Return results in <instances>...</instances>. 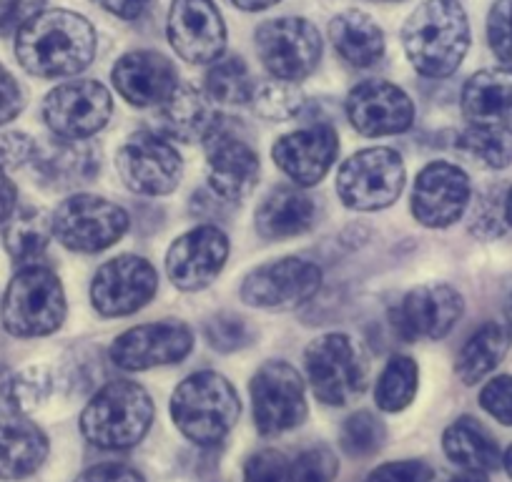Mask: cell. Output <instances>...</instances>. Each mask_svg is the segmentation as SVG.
Returning a JSON list of instances; mask_svg holds the SVG:
<instances>
[{"instance_id":"54","label":"cell","mask_w":512,"mask_h":482,"mask_svg":"<svg viewBox=\"0 0 512 482\" xmlns=\"http://www.w3.org/2000/svg\"><path fill=\"white\" fill-rule=\"evenodd\" d=\"M502 204H505V224L512 226V186L507 189L505 201H502Z\"/></svg>"},{"instance_id":"41","label":"cell","mask_w":512,"mask_h":482,"mask_svg":"<svg viewBox=\"0 0 512 482\" xmlns=\"http://www.w3.org/2000/svg\"><path fill=\"white\" fill-rule=\"evenodd\" d=\"M487 41L505 68H512V0H497L487 16Z\"/></svg>"},{"instance_id":"6","label":"cell","mask_w":512,"mask_h":482,"mask_svg":"<svg viewBox=\"0 0 512 482\" xmlns=\"http://www.w3.org/2000/svg\"><path fill=\"white\" fill-rule=\"evenodd\" d=\"M314 397L329 407H344L367 387V362L347 334H322L304 352Z\"/></svg>"},{"instance_id":"43","label":"cell","mask_w":512,"mask_h":482,"mask_svg":"<svg viewBox=\"0 0 512 482\" xmlns=\"http://www.w3.org/2000/svg\"><path fill=\"white\" fill-rule=\"evenodd\" d=\"M289 460L279 450H262L251 455L244 467V482H287Z\"/></svg>"},{"instance_id":"56","label":"cell","mask_w":512,"mask_h":482,"mask_svg":"<svg viewBox=\"0 0 512 482\" xmlns=\"http://www.w3.org/2000/svg\"><path fill=\"white\" fill-rule=\"evenodd\" d=\"M502 465H505L507 475H510V480H512V445L507 447V452H505V455H502Z\"/></svg>"},{"instance_id":"28","label":"cell","mask_w":512,"mask_h":482,"mask_svg":"<svg viewBox=\"0 0 512 482\" xmlns=\"http://www.w3.org/2000/svg\"><path fill=\"white\" fill-rule=\"evenodd\" d=\"M462 113L472 124H512V68H487L462 88Z\"/></svg>"},{"instance_id":"32","label":"cell","mask_w":512,"mask_h":482,"mask_svg":"<svg viewBox=\"0 0 512 482\" xmlns=\"http://www.w3.org/2000/svg\"><path fill=\"white\" fill-rule=\"evenodd\" d=\"M51 236V219L41 209H31V206L13 211L3 226V244L13 262L23 267H31L46 254Z\"/></svg>"},{"instance_id":"46","label":"cell","mask_w":512,"mask_h":482,"mask_svg":"<svg viewBox=\"0 0 512 482\" xmlns=\"http://www.w3.org/2000/svg\"><path fill=\"white\" fill-rule=\"evenodd\" d=\"M46 0H0V36L18 33L43 11Z\"/></svg>"},{"instance_id":"53","label":"cell","mask_w":512,"mask_h":482,"mask_svg":"<svg viewBox=\"0 0 512 482\" xmlns=\"http://www.w3.org/2000/svg\"><path fill=\"white\" fill-rule=\"evenodd\" d=\"M231 3L246 13H256V11H267V8L277 6L279 0H231Z\"/></svg>"},{"instance_id":"18","label":"cell","mask_w":512,"mask_h":482,"mask_svg":"<svg viewBox=\"0 0 512 482\" xmlns=\"http://www.w3.org/2000/svg\"><path fill=\"white\" fill-rule=\"evenodd\" d=\"M470 176L455 164L435 161L417 174L415 189H412V214L422 226L430 229H445L470 206Z\"/></svg>"},{"instance_id":"48","label":"cell","mask_w":512,"mask_h":482,"mask_svg":"<svg viewBox=\"0 0 512 482\" xmlns=\"http://www.w3.org/2000/svg\"><path fill=\"white\" fill-rule=\"evenodd\" d=\"M23 106H26L23 88L18 86V81L8 73L6 66H0V126L13 121L23 111Z\"/></svg>"},{"instance_id":"51","label":"cell","mask_w":512,"mask_h":482,"mask_svg":"<svg viewBox=\"0 0 512 482\" xmlns=\"http://www.w3.org/2000/svg\"><path fill=\"white\" fill-rule=\"evenodd\" d=\"M16 196V186L8 179L6 169L0 166V221H6L16 211Z\"/></svg>"},{"instance_id":"8","label":"cell","mask_w":512,"mask_h":482,"mask_svg":"<svg viewBox=\"0 0 512 482\" xmlns=\"http://www.w3.org/2000/svg\"><path fill=\"white\" fill-rule=\"evenodd\" d=\"M128 214L113 201L93 194H76L51 216L53 236L78 254H96L113 247L128 231Z\"/></svg>"},{"instance_id":"33","label":"cell","mask_w":512,"mask_h":482,"mask_svg":"<svg viewBox=\"0 0 512 482\" xmlns=\"http://www.w3.org/2000/svg\"><path fill=\"white\" fill-rule=\"evenodd\" d=\"M457 151L487 169L512 164V129L502 124H472L457 136Z\"/></svg>"},{"instance_id":"30","label":"cell","mask_w":512,"mask_h":482,"mask_svg":"<svg viewBox=\"0 0 512 482\" xmlns=\"http://www.w3.org/2000/svg\"><path fill=\"white\" fill-rule=\"evenodd\" d=\"M510 344L512 332L507 329V324L485 322L482 327H477L457 354L455 372L462 385H477L490 372H495L497 365L505 359Z\"/></svg>"},{"instance_id":"49","label":"cell","mask_w":512,"mask_h":482,"mask_svg":"<svg viewBox=\"0 0 512 482\" xmlns=\"http://www.w3.org/2000/svg\"><path fill=\"white\" fill-rule=\"evenodd\" d=\"M76 482H146L139 470L128 465H116V462H106V465L88 467L86 472L76 477Z\"/></svg>"},{"instance_id":"16","label":"cell","mask_w":512,"mask_h":482,"mask_svg":"<svg viewBox=\"0 0 512 482\" xmlns=\"http://www.w3.org/2000/svg\"><path fill=\"white\" fill-rule=\"evenodd\" d=\"M204 151L211 191L229 204L244 201L259 179V156L249 141L219 121L204 139Z\"/></svg>"},{"instance_id":"9","label":"cell","mask_w":512,"mask_h":482,"mask_svg":"<svg viewBox=\"0 0 512 482\" xmlns=\"http://www.w3.org/2000/svg\"><path fill=\"white\" fill-rule=\"evenodd\" d=\"M254 425L264 437L282 435L307 420V395L302 375L289 362L274 359L251 377Z\"/></svg>"},{"instance_id":"27","label":"cell","mask_w":512,"mask_h":482,"mask_svg":"<svg viewBox=\"0 0 512 482\" xmlns=\"http://www.w3.org/2000/svg\"><path fill=\"white\" fill-rule=\"evenodd\" d=\"M262 239H289L309 231L317 221L314 201L297 186H277L262 199L254 214Z\"/></svg>"},{"instance_id":"26","label":"cell","mask_w":512,"mask_h":482,"mask_svg":"<svg viewBox=\"0 0 512 482\" xmlns=\"http://www.w3.org/2000/svg\"><path fill=\"white\" fill-rule=\"evenodd\" d=\"M216 124H219V113L214 101L206 93L181 83L156 111V126L161 134L181 144L204 141Z\"/></svg>"},{"instance_id":"29","label":"cell","mask_w":512,"mask_h":482,"mask_svg":"<svg viewBox=\"0 0 512 482\" xmlns=\"http://www.w3.org/2000/svg\"><path fill=\"white\" fill-rule=\"evenodd\" d=\"M329 38L334 51L354 68H369L382 61L384 56V33L372 16L364 11H344L329 23Z\"/></svg>"},{"instance_id":"7","label":"cell","mask_w":512,"mask_h":482,"mask_svg":"<svg viewBox=\"0 0 512 482\" xmlns=\"http://www.w3.org/2000/svg\"><path fill=\"white\" fill-rule=\"evenodd\" d=\"M405 189V164L395 149H364L349 156L337 174V196L347 209L379 211Z\"/></svg>"},{"instance_id":"22","label":"cell","mask_w":512,"mask_h":482,"mask_svg":"<svg viewBox=\"0 0 512 482\" xmlns=\"http://www.w3.org/2000/svg\"><path fill=\"white\" fill-rule=\"evenodd\" d=\"M339 154L337 131L327 124L299 129L272 146V159L297 186H314L329 174Z\"/></svg>"},{"instance_id":"13","label":"cell","mask_w":512,"mask_h":482,"mask_svg":"<svg viewBox=\"0 0 512 482\" xmlns=\"http://www.w3.org/2000/svg\"><path fill=\"white\" fill-rule=\"evenodd\" d=\"M322 284V269L307 259L287 257L249 272L241 282V302L256 309H294L309 302Z\"/></svg>"},{"instance_id":"11","label":"cell","mask_w":512,"mask_h":482,"mask_svg":"<svg viewBox=\"0 0 512 482\" xmlns=\"http://www.w3.org/2000/svg\"><path fill=\"white\" fill-rule=\"evenodd\" d=\"M116 171L126 189L141 196H166L176 191L184 176L179 151L159 134L139 131L128 136L116 154Z\"/></svg>"},{"instance_id":"36","label":"cell","mask_w":512,"mask_h":482,"mask_svg":"<svg viewBox=\"0 0 512 482\" xmlns=\"http://www.w3.org/2000/svg\"><path fill=\"white\" fill-rule=\"evenodd\" d=\"M53 392V375L48 367H26V370L16 372L8 377L6 395L3 400L11 405L16 412H31L41 407L43 402L51 397Z\"/></svg>"},{"instance_id":"15","label":"cell","mask_w":512,"mask_h":482,"mask_svg":"<svg viewBox=\"0 0 512 482\" xmlns=\"http://www.w3.org/2000/svg\"><path fill=\"white\" fill-rule=\"evenodd\" d=\"M159 274L144 257L123 254L96 272L91 282V304L103 317H126L154 299Z\"/></svg>"},{"instance_id":"10","label":"cell","mask_w":512,"mask_h":482,"mask_svg":"<svg viewBox=\"0 0 512 482\" xmlns=\"http://www.w3.org/2000/svg\"><path fill=\"white\" fill-rule=\"evenodd\" d=\"M256 53L279 81H302L322 58L319 31L304 18H277L256 28Z\"/></svg>"},{"instance_id":"21","label":"cell","mask_w":512,"mask_h":482,"mask_svg":"<svg viewBox=\"0 0 512 482\" xmlns=\"http://www.w3.org/2000/svg\"><path fill=\"white\" fill-rule=\"evenodd\" d=\"M349 124L362 136L405 134L415 121L412 98L387 81H364L347 96Z\"/></svg>"},{"instance_id":"31","label":"cell","mask_w":512,"mask_h":482,"mask_svg":"<svg viewBox=\"0 0 512 482\" xmlns=\"http://www.w3.org/2000/svg\"><path fill=\"white\" fill-rule=\"evenodd\" d=\"M442 450L462 470L492 472L502 465V452L490 432L472 417H460L442 435Z\"/></svg>"},{"instance_id":"4","label":"cell","mask_w":512,"mask_h":482,"mask_svg":"<svg viewBox=\"0 0 512 482\" xmlns=\"http://www.w3.org/2000/svg\"><path fill=\"white\" fill-rule=\"evenodd\" d=\"M241 412L234 385L219 372H196L176 387L171 397V417L186 440L196 445H216L236 425Z\"/></svg>"},{"instance_id":"14","label":"cell","mask_w":512,"mask_h":482,"mask_svg":"<svg viewBox=\"0 0 512 482\" xmlns=\"http://www.w3.org/2000/svg\"><path fill=\"white\" fill-rule=\"evenodd\" d=\"M194 349V332L184 322H154L131 327L111 344V362L126 372L179 365Z\"/></svg>"},{"instance_id":"37","label":"cell","mask_w":512,"mask_h":482,"mask_svg":"<svg viewBox=\"0 0 512 482\" xmlns=\"http://www.w3.org/2000/svg\"><path fill=\"white\" fill-rule=\"evenodd\" d=\"M384 442H387V427L377 415L367 410L347 417L342 432H339V445L352 457L374 455L377 450H382Z\"/></svg>"},{"instance_id":"40","label":"cell","mask_w":512,"mask_h":482,"mask_svg":"<svg viewBox=\"0 0 512 482\" xmlns=\"http://www.w3.org/2000/svg\"><path fill=\"white\" fill-rule=\"evenodd\" d=\"M339 472V462L329 447H312L289 462L287 482H332Z\"/></svg>"},{"instance_id":"42","label":"cell","mask_w":512,"mask_h":482,"mask_svg":"<svg viewBox=\"0 0 512 482\" xmlns=\"http://www.w3.org/2000/svg\"><path fill=\"white\" fill-rule=\"evenodd\" d=\"M480 405L500 425L512 427V377L500 375L487 382L480 392Z\"/></svg>"},{"instance_id":"1","label":"cell","mask_w":512,"mask_h":482,"mask_svg":"<svg viewBox=\"0 0 512 482\" xmlns=\"http://www.w3.org/2000/svg\"><path fill=\"white\" fill-rule=\"evenodd\" d=\"M16 56L33 76H76L96 58V31L78 13L41 11L16 33Z\"/></svg>"},{"instance_id":"39","label":"cell","mask_w":512,"mask_h":482,"mask_svg":"<svg viewBox=\"0 0 512 482\" xmlns=\"http://www.w3.org/2000/svg\"><path fill=\"white\" fill-rule=\"evenodd\" d=\"M206 342L216 349V352H239V349L249 347L254 342V329L236 314H216L206 322L204 327Z\"/></svg>"},{"instance_id":"38","label":"cell","mask_w":512,"mask_h":482,"mask_svg":"<svg viewBox=\"0 0 512 482\" xmlns=\"http://www.w3.org/2000/svg\"><path fill=\"white\" fill-rule=\"evenodd\" d=\"M254 108L262 118L269 121H289L299 113L302 108L304 96L297 88V83L292 81H269L264 86H259L254 91Z\"/></svg>"},{"instance_id":"25","label":"cell","mask_w":512,"mask_h":482,"mask_svg":"<svg viewBox=\"0 0 512 482\" xmlns=\"http://www.w3.org/2000/svg\"><path fill=\"white\" fill-rule=\"evenodd\" d=\"M48 457V437L23 412L0 410V477L33 475Z\"/></svg>"},{"instance_id":"34","label":"cell","mask_w":512,"mask_h":482,"mask_svg":"<svg viewBox=\"0 0 512 482\" xmlns=\"http://www.w3.org/2000/svg\"><path fill=\"white\" fill-rule=\"evenodd\" d=\"M254 78L239 56H221L206 73V96L224 106H244L254 98Z\"/></svg>"},{"instance_id":"24","label":"cell","mask_w":512,"mask_h":482,"mask_svg":"<svg viewBox=\"0 0 512 482\" xmlns=\"http://www.w3.org/2000/svg\"><path fill=\"white\" fill-rule=\"evenodd\" d=\"M111 81L131 106H161L179 86L174 63L156 51H131L116 61Z\"/></svg>"},{"instance_id":"50","label":"cell","mask_w":512,"mask_h":482,"mask_svg":"<svg viewBox=\"0 0 512 482\" xmlns=\"http://www.w3.org/2000/svg\"><path fill=\"white\" fill-rule=\"evenodd\" d=\"M98 6L106 8L113 16L123 18V21H139L141 16L154 8L156 0H96Z\"/></svg>"},{"instance_id":"17","label":"cell","mask_w":512,"mask_h":482,"mask_svg":"<svg viewBox=\"0 0 512 482\" xmlns=\"http://www.w3.org/2000/svg\"><path fill=\"white\" fill-rule=\"evenodd\" d=\"M229 259V239L216 224H201L186 231L166 254V274L184 292L206 289Z\"/></svg>"},{"instance_id":"58","label":"cell","mask_w":512,"mask_h":482,"mask_svg":"<svg viewBox=\"0 0 512 482\" xmlns=\"http://www.w3.org/2000/svg\"><path fill=\"white\" fill-rule=\"evenodd\" d=\"M379 3H402V0H379Z\"/></svg>"},{"instance_id":"44","label":"cell","mask_w":512,"mask_h":482,"mask_svg":"<svg viewBox=\"0 0 512 482\" xmlns=\"http://www.w3.org/2000/svg\"><path fill=\"white\" fill-rule=\"evenodd\" d=\"M432 477L435 470L425 460H400L374 467L364 482H430Z\"/></svg>"},{"instance_id":"12","label":"cell","mask_w":512,"mask_h":482,"mask_svg":"<svg viewBox=\"0 0 512 482\" xmlns=\"http://www.w3.org/2000/svg\"><path fill=\"white\" fill-rule=\"evenodd\" d=\"M111 93L98 81H68L43 101L48 129L61 139H91L111 121Z\"/></svg>"},{"instance_id":"55","label":"cell","mask_w":512,"mask_h":482,"mask_svg":"<svg viewBox=\"0 0 512 482\" xmlns=\"http://www.w3.org/2000/svg\"><path fill=\"white\" fill-rule=\"evenodd\" d=\"M8 370L3 365H0V400H3V395H6V385H8Z\"/></svg>"},{"instance_id":"35","label":"cell","mask_w":512,"mask_h":482,"mask_svg":"<svg viewBox=\"0 0 512 482\" xmlns=\"http://www.w3.org/2000/svg\"><path fill=\"white\" fill-rule=\"evenodd\" d=\"M417 382H420V370L417 362L405 354H397L387 362L377 380L374 400L382 412H402L412 405L417 395Z\"/></svg>"},{"instance_id":"45","label":"cell","mask_w":512,"mask_h":482,"mask_svg":"<svg viewBox=\"0 0 512 482\" xmlns=\"http://www.w3.org/2000/svg\"><path fill=\"white\" fill-rule=\"evenodd\" d=\"M502 201H505V196L495 199L492 194H485L477 201L470 221L472 234L482 236V239H492V236L502 234V229H505V204Z\"/></svg>"},{"instance_id":"2","label":"cell","mask_w":512,"mask_h":482,"mask_svg":"<svg viewBox=\"0 0 512 482\" xmlns=\"http://www.w3.org/2000/svg\"><path fill=\"white\" fill-rule=\"evenodd\" d=\"M402 46L417 73L447 78L470 51V21L457 0H427L407 18Z\"/></svg>"},{"instance_id":"23","label":"cell","mask_w":512,"mask_h":482,"mask_svg":"<svg viewBox=\"0 0 512 482\" xmlns=\"http://www.w3.org/2000/svg\"><path fill=\"white\" fill-rule=\"evenodd\" d=\"M33 174L51 191H73L91 184L101 171V151L86 139L48 141L33 151Z\"/></svg>"},{"instance_id":"3","label":"cell","mask_w":512,"mask_h":482,"mask_svg":"<svg viewBox=\"0 0 512 482\" xmlns=\"http://www.w3.org/2000/svg\"><path fill=\"white\" fill-rule=\"evenodd\" d=\"M154 422V400L141 385L116 380L103 385L81 415V432L103 450H128L146 437Z\"/></svg>"},{"instance_id":"20","label":"cell","mask_w":512,"mask_h":482,"mask_svg":"<svg viewBox=\"0 0 512 482\" xmlns=\"http://www.w3.org/2000/svg\"><path fill=\"white\" fill-rule=\"evenodd\" d=\"M169 41L189 63H214L224 56L226 26L214 0H174L169 11Z\"/></svg>"},{"instance_id":"19","label":"cell","mask_w":512,"mask_h":482,"mask_svg":"<svg viewBox=\"0 0 512 482\" xmlns=\"http://www.w3.org/2000/svg\"><path fill=\"white\" fill-rule=\"evenodd\" d=\"M462 294L447 284H425L402 299L392 312V327L405 342L442 339L462 317Z\"/></svg>"},{"instance_id":"47","label":"cell","mask_w":512,"mask_h":482,"mask_svg":"<svg viewBox=\"0 0 512 482\" xmlns=\"http://www.w3.org/2000/svg\"><path fill=\"white\" fill-rule=\"evenodd\" d=\"M36 144L26 134H3L0 136V166L3 169H18L23 164H31Z\"/></svg>"},{"instance_id":"5","label":"cell","mask_w":512,"mask_h":482,"mask_svg":"<svg viewBox=\"0 0 512 482\" xmlns=\"http://www.w3.org/2000/svg\"><path fill=\"white\" fill-rule=\"evenodd\" d=\"M66 319V294L63 284L51 269L23 267L8 284L3 297V327L21 339L46 337L61 329Z\"/></svg>"},{"instance_id":"57","label":"cell","mask_w":512,"mask_h":482,"mask_svg":"<svg viewBox=\"0 0 512 482\" xmlns=\"http://www.w3.org/2000/svg\"><path fill=\"white\" fill-rule=\"evenodd\" d=\"M505 317H507V329L512 332V294H510V299H507V304H505Z\"/></svg>"},{"instance_id":"52","label":"cell","mask_w":512,"mask_h":482,"mask_svg":"<svg viewBox=\"0 0 512 482\" xmlns=\"http://www.w3.org/2000/svg\"><path fill=\"white\" fill-rule=\"evenodd\" d=\"M430 482H490V480H487V472L462 470V472H457V475L445 477V480H435V477H432Z\"/></svg>"}]
</instances>
